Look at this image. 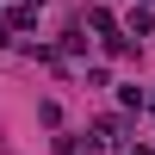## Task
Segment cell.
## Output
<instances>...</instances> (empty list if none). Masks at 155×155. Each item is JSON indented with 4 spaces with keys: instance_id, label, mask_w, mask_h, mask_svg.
Listing matches in <instances>:
<instances>
[{
    "instance_id": "obj_1",
    "label": "cell",
    "mask_w": 155,
    "mask_h": 155,
    "mask_svg": "<svg viewBox=\"0 0 155 155\" xmlns=\"http://www.w3.org/2000/svg\"><path fill=\"white\" fill-rule=\"evenodd\" d=\"M130 143V124L118 118V112H106V118H93V155H118Z\"/></svg>"
},
{
    "instance_id": "obj_2",
    "label": "cell",
    "mask_w": 155,
    "mask_h": 155,
    "mask_svg": "<svg viewBox=\"0 0 155 155\" xmlns=\"http://www.w3.org/2000/svg\"><path fill=\"white\" fill-rule=\"evenodd\" d=\"M87 25H93V31H99V44H106L112 56H130V37L118 31V19H112L106 6H87Z\"/></svg>"
},
{
    "instance_id": "obj_3",
    "label": "cell",
    "mask_w": 155,
    "mask_h": 155,
    "mask_svg": "<svg viewBox=\"0 0 155 155\" xmlns=\"http://www.w3.org/2000/svg\"><path fill=\"white\" fill-rule=\"evenodd\" d=\"M118 106H124V112H143V106H149V87H118Z\"/></svg>"
},
{
    "instance_id": "obj_4",
    "label": "cell",
    "mask_w": 155,
    "mask_h": 155,
    "mask_svg": "<svg viewBox=\"0 0 155 155\" xmlns=\"http://www.w3.org/2000/svg\"><path fill=\"white\" fill-rule=\"evenodd\" d=\"M130 31H137V37H155V12H149V6L130 12Z\"/></svg>"
},
{
    "instance_id": "obj_5",
    "label": "cell",
    "mask_w": 155,
    "mask_h": 155,
    "mask_svg": "<svg viewBox=\"0 0 155 155\" xmlns=\"http://www.w3.org/2000/svg\"><path fill=\"white\" fill-rule=\"evenodd\" d=\"M56 155H81V143L74 137H56Z\"/></svg>"
},
{
    "instance_id": "obj_6",
    "label": "cell",
    "mask_w": 155,
    "mask_h": 155,
    "mask_svg": "<svg viewBox=\"0 0 155 155\" xmlns=\"http://www.w3.org/2000/svg\"><path fill=\"white\" fill-rule=\"evenodd\" d=\"M124 155H155V149H149V143H130V149H124Z\"/></svg>"
},
{
    "instance_id": "obj_7",
    "label": "cell",
    "mask_w": 155,
    "mask_h": 155,
    "mask_svg": "<svg viewBox=\"0 0 155 155\" xmlns=\"http://www.w3.org/2000/svg\"><path fill=\"white\" fill-rule=\"evenodd\" d=\"M6 44H12V25H0V50H6Z\"/></svg>"
},
{
    "instance_id": "obj_8",
    "label": "cell",
    "mask_w": 155,
    "mask_h": 155,
    "mask_svg": "<svg viewBox=\"0 0 155 155\" xmlns=\"http://www.w3.org/2000/svg\"><path fill=\"white\" fill-rule=\"evenodd\" d=\"M25 6H44V0H25Z\"/></svg>"
},
{
    "instance_id": "obj_9",
    "label": "cell",
    "mask_w": 155,
    "mask_h": 155,
    "mask_svg": "<svg viewBox=\"0 0 155 155\" xmlns=\"http://www.w3.org/2000/svg\"><path fill=\"white\" fill-rule=\"evenodd\" d=\"M149 112H155V93H149Z\"/></svg>"
},
{
    "instance_id": "obj_10",
    "label": "cell",
    "mask_w": 155,
    "mask_h": 155,
    "mask_svg": "<svg viewBox=\"0 0 155 155\" xmlns=\"http://www.w3.org/2000/svg\"><path fill=\"white\" fill-rule=\"evenodd\" d=\"M137 6H149V0H137Z\"/></svg>"
}]
</instances>
